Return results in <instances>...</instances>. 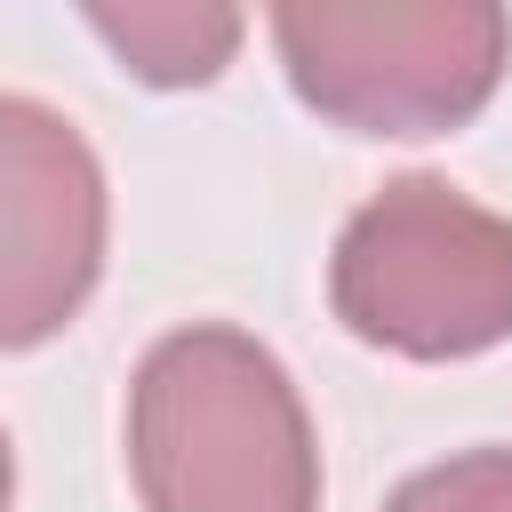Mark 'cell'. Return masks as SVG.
Segmentation results:
<instances>
[{"instance_id": "obj_1", "label": "cell", "mask_w": 512, "mask_h": 512, "mask_svg": "<svg viewBox=\"0 0 512 512\" xmlns=\"http://www.w3.org/2000/svg\"><path fill=\"white\" fill-rule=\"evenodd\" d=\"M144 512H320V440L296 376L232 320L168 328L128 384Z\"/></svg>"}, {"instance_id": "obj_2", "label": "cell", "mask_w": 512, "mask_h": 512, "mask_svg": "<svg viewBox=\"0 0 512 512\" xmlns=\"http://www.w3.org/2000/svg\"><path fill=\"white\" fill-rule=\"evenodd\" d=\"M336 320L400 360H472L512 344V216L448 176H392L368 192L328 256Z\"/></svg>"}, {"instance_id": "obj_3", "label": "cell", "mask_w": 512, "mask_h": 512, "mask_svg": "<svg viewBox=\"0 0 512 512\" xmlns=\"http://www.w3.org/2000/svg\"><path fill=\"white\" fill-rule=\"evenodd\" d=\"M272 48L344 136H448L496 96L512 16L496 0H296L272 8Z\"/></svg>"}, {"instance_id": "obj_4", "label": "cell", "mask_w": 512, "mask_h": 512, "mask_svg": "<svg viewBox=\"0 0 512 512\" xmlns=\"http://www.w3.org/2000/svg\"><path fill=\"white\" fill-rule=\"evenodd\" d=\"M104 160L40 104L0 96V352H32L80 320L104 280Z\"/></svg>"}, {"instance_id": "obj_5", "label": "cell", "mask_w": 512, "mask_h": 512, "mask_svg": "<svg viewBox=\"0 0 512 512\" xmlns=\"http://www.w3.org/2000/svg\"><path fill=\"white\" fill-rule=\"evenodd\" d=\"M80 24L120 56V72H136L144 88H200L240 56L248 16L216 8V0H128V8H80Z\"/></svg>"}, {"instance_id": "obj_6", "label": "cell", "mask_w": 512, "mask_h": 512, "mask_svg": "<svg viewBox=\"0 0 512 512\" xmlns=\"http://www.w3.org/2000/svg\"><path fill=\"white\" fill-rule=\"evenodd\" d=\"M384 512H512V448H464L408 472Z\"/></svg>"}, {"instance_id": "obj_7", "label": "cell", "mask_w": 512, "mask_h": 512, "mask_svg": "<svg viewBox=\"0 0 512 512\" xmlns=\"http://www.w3.org/2000/svg\"><path fill=\"white\" fill-rule=\"evenodd\" d=\"M8 496H16V456H8V432H0V512H8Z\"/></svg>"}]
</instances>
